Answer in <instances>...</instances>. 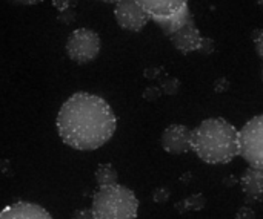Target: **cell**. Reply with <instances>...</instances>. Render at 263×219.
Returning <instances> with one entry per match:
<instances>
[{"label":"cell","instance_id":"obj_1","mask_svg":"<svg viewBox=\"0 0 263 219\" xmlns=\"http://www.w3.org/2000/svg\"><path fill=\"white\" fill-rule=\"evenodd\" d=\"M55 126L66 146L76 150H96L112 138L117 118L102 97L77 92L62 104Z\"/></svg>","mask_w":263,"mask_h":219},{"label":"cell","instance_id":"obj_2","mask_svg":"<svg viewBox=\"0 0 263 219\" xmlns=\"http://www.w3.org/2000/svg\"><path fill=\"white\" fill-rule=\"evenodd\" d=\"M193 152L208 164H227L240 155L239 130L223 118L203 120L193 129Z\"/></svg>","mask_w":263,"mask_h":219},{"label":"cell","instance_id":"obj_3","mask_svg":"<svg viewBox=\"0 0 263 219\" xmlns=\"http://www.w3.org/2000/svg\"><path fill=\"white\" fill-rule=\"evenodd\" d=\"M153 21L171 40L173 46L185 55L191 52H211L214 49V41L203 37L199 31L188 5L170 17L153 18Z\"/></svg>","mask_w":263,"mask_h":219},{"label":"cell","instance_id":"obj_4","mask_svg":"<svg viewBox=\"0 0 263 219\" xmlns=\"http://www.w3.org/2000/svg\"><path fill=\"white\" fill-rule=\"evenodd\" d=\"M91 209L94 219H137L139 200L131 189L114 184L99 187Z\"/></svg>","mask_w":263,"mask_h":219},{"label":"cell","instance_id":"obj_5","mask_svg":"<svg viewBox=\"0 0 263 219\" xmlns=\"http://www.w3.org/2000/svg\"><path fill=\"white\" fill-rule=\"evenodd\" d=\"M240 157L256 169L263 170V114L251 118L239 130Z\"/></svg>","mask_w":263,"mask_h":219},{"label":"cell","instance_id":"obj_6","mask_svg":"<svg viewBox=\"0 0 263 219\" xmlns=\"http://www.w3.org/2000/svg\"><path fill=\"white\" fill-rule=\"evenodd\" d=\"M100 49L102 40L99 34L88 28L76 29L66 40V54L79 64H86L96 60L100 54Z\"/></svg>","mask_w":263,"mask_h":219},{"label":"cell","instance_id":"obj_7","mask_svg":"<svg viewBox=\"0 0 263 219\" xmlns=\"http://www.w3.org/2000/svg\"><path fill=\"white\" fill-rule=\"evenodd\" d=\"M114 17L117 25L129 32L142 31L151 20V15L136 0H119L116 3Z\"/></svg>","mask_w":263,"mask_h":219},{"label":"cell","instance_id":"obj_8","mask_svg":"<svg viewBox=\"0 0 263 219\" xmlns=\"http://www.w3.org/2000/svg\"><path fill=\"white\" fill-rule=\"evenodd\" d=\"M160 144L171 155L186 154L193 150V129L185 124H171L163 130Z\"/></svg>","mask_w":263,"mask_h":219},{"label":"cell","instance_id":"obj_9","mask_svg":"<svg viewBox=\"0 0 263 219\" xmlns=\"http://www.w3.org/2000/svg\"><path fill=\"white\" fill-rule=\"evenodd\" d=\"M240 187L248 204L263 203V170L250 166L240 178Z\"/></svg>","mask_w":263,"mask_h":219},{"label":"cell","instance_id":"obj_10","mask_svg":"<svg viewBox=\"0 0 263 219\" xmlns=\"http://www.w3.org/2000/svg\"><path fill=\"white\" fill-rule=\"evenodd\" d=\"M0 219H52V216L39 204L14 203L0 212Z\"/></svg>","mask_w":263,"mask_h":219},{"label":"cell","instance_id":"obj_11","mask_svg":"<svg viewBox=\"0 0 263 219\" xmlns=\"http://www.w3.org/2000/svg\"><path fill=\"white\" fill-rule=\"evenodd\" d=\"M153 18L170 17L188 5V0H136Z\"/></svg>","mask_w":263,"mask_h":219},{"label":"cell","instance_id":"obj_12","mask_svg":"<svg viewBox=\"0 0 263 219\" xmlns=\"http://www.w3.org/2000/svg\"><path fill=\"white\" fill-rule=\"evenodd\" d=\"M96 183L99 187L119 184V175L112 164H100L96 170Z\"/></svg>","mask_w":263,"mask_h":219},{"label":"cell","instance_id":"obj_13","mask_svg":"<svg viewBox=\"0 0 263 219\" xmlns=\"http://www.w3.org/2000/svg\"><path fill=\"white\" fill-rule=\"evenodd\" d=\"M206 204V198L200 193L191 195L185 200H182L180 203L176 204V210L179 213H188V212H197L202 210Z\"/></svg>","mask_w":263,"mask_h":219},{"label":"cell","instance_id":"obj_14","mask_svg":"<svg viewBox=\"0 0 263 219\" xmlns=\"http://www.w3.org/2000/svg\"><path fill=\"white\" fill-rule=\"evenodd\" d=\"M170 195H171L170 193V189H166V187H157L153 192V200L157 204H163V203H166L170 200Z\"/></svg>","mask_w":263,"mask_h":219},{"label":"cell","instance_id":"obj_15","mask_svg":"<svg viewBox=\"0 0 263 219\" xmlns=\"http://www.w3.org/2000/svg\"><path fill=\"white\" fill-rule=\"evenodd\" d=\"M71 219H94L92 209H79L72 213Z\"/></svg>","mask_w":263,"mask_h":219},{"label":"cell","instance_id":"obj_16","mask_svg":"<svg viewBox=\"0 0 263 219\" xmlns=\"http://www.w3.org/2000/svg\"><path fill=\"white\" fill-rule=\"evenodd\" d=\"M236 219H256V213L251 207H242L237 215H236Z\"/></svg>","mask_w":263,"mask_h":219},{"label":"cell","instance_id":"obj_17","mask_svg":"<svg viewBox=\"0 0 263 219\" xmlns=\"http://www.w3.org/2000/svg\"><path fill=\"white\" fill-rule=\"evenodd\" d=\"M254 46H256V51H257L259 57L263 60V31L257 32L254 35Z\"/></svg>","mask_w":263,"mask_h":219},{"label":"cell","instance_id":"obj_18","mask_svg":"<svg viewBox=\"0 0 263 219\" xmlns=\"http://www.w3.org/2000/svg\"><path fill=\"white\" fill-rule=\"evenodd\" d=\"M12 3H17V5H23V6H32V5H37L40 3L42 0H11Z\"/></svg>","mask_w":263,"mask_h":219},{"label":"cell","instance_id":"obj_19","mask_svg":"<svg viewBox=\"0 0 263 219\" xmlns=\"http://www.w3.org/2000/svg\"><path fill=\"white\" fill-rule=\"evenodd\" d=\"M100 2H105V3H117L119 0H100Z\"/></svg>","mask_w":263,"mask_h":219},{"label":"cell","instance_id":"obj_20","mask_svg":"<svg viewBox=\"0 0 263 219\" xmlns=\"http://www.w3.org/2000/svg\"><path fill=\"white\" fill-rule=\"evenodd\" d=\"M257 2H259V5H262L263 6V0H257Z\"/></svg>","mask_w":263,"mask_h":219},{"label":"cell","instance_id":"obj_21","mask_svg":"<svg viewBox=\"0 0 263 219\" xmlns=\"http://www.w3.org/2000/svg\"><path fill=\"white\" fill-rule=\"evenodd\" d=\"M262 80H263V69H262Z\"/></svg>","mask_w":263,"mask_h":219}]
</instances>
